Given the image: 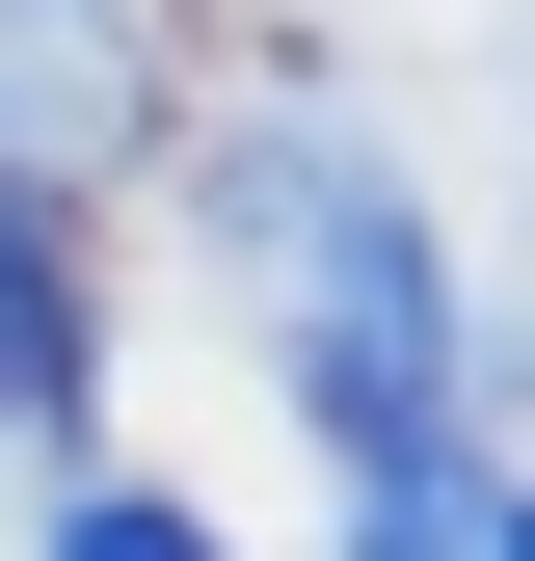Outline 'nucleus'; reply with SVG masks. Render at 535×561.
I'll return each mask as SVG.
<instances>
[{
    "instance_id": "obj_1",
    "label": "nucleus",
    "mask_w": 535,
    "mask_h": 561,
    "mask_svg": "<svg viewBox=\"0 0 535 561\" xmlns=\"http://www.w3.org/2000/svg\"><path fill=\"white\" fill-rule=\"evenodd\" d=\"M241 267H268L295 401L349 428V481H429V455H455V267H429V215H401V161L295 134V161L241 187Z\"/></svg>"
},
{
    "instance_id": "obj_2",
    "label": "nucleus",
    "mask_w": 535,
    "mask_h": 561,
    "mask_svg": "<svg viewBox=\"0 0 535 561\" xmlns=\"http://www.w3.org/2000/svg\"><path fill=\"white\" fill-rule=\"evenodd\" d=\"M0 428H81V295H54L27 187H0Z\"/></svg>"
},
{
    "instance_id": "obj_3",
    "label": "nucleus",
    "mask_w": 535,
    "mask_h": 561,
    "mask_svg": "<svg viewBox=\"0 0 535 561\" xmlns=\"http://www.w3.org/2000/svg\"><path fill=\"white\" fill-rule=\"evenodd\" d=\"M54 561H215V508H161V481H81V508H54Z\"/></svg>"
},
{
    "instance_id": "obj_4",
    "label": "nucleus",
    "mask_w": 535,
    "mask_h": 561,
    "mask_svg": "<svg viewBox=\"0 0 535 561\" xmlns=\"http://www.w3.org/2000/svg\"><path fill=\"white\" fill-rule=\"evenodd\" d=\"M482 561H535V481H509V508H482Z\"/></svg>"
}]
</instances>
